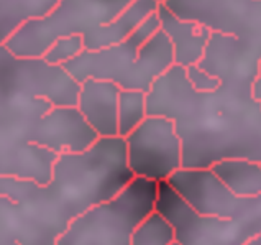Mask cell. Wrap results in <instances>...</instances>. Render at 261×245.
<instances>
[{
  "label": "cell",
  "mask_w": 261,
  "mask_h": 245,
  "mask_svg": "<svg viewBox=\"0 0 261 245\" xmlns=\"http://www.w3.org/2000/svg\"><path fill=\"white\" fill-rule=\"evenodd\" d=\"M261 50L212 32L199 66L220 84L196 91L186 68L173 64L146 92L148 115L174 120L182 142V168H211L223 158L261 163V104L253 94Z\"/></svg>",
  "instance_id": "1"
},
{
  "label": "cell",
  "mask_w": 261,
  "mask_h": 245,
  "mask_svg": "<svg viewBox=\"0 0 261 245\" xmlns=\"http://www.w3.org/2000/svg\"><path fill=\"white\" fill-rule=\"evenodd\" d=\"M123 137L59 155L46 184L0 176V226L20 245H56L71 222L133 180Z\"/></svg>",
  "instance_id": "2"
},
{
  "label": "cell",
  "mask_w": 261,
  "mask_h": 245,
  "mask_svg": "<svg viewBox=\"0 0 261 245\" xmlns=\"http://www.w3.org/2000/svg\"><path fill=\"white\" fill-rule=\"evenodd\" d=\"M99 135L76 106L28 94L0 95V176L46 184L59 155L92 146Z\"/></svg>",
  "instance_id": "3"
},
{
  "label": "cell",
  "mask_w": 261,
  "mask_h": 245,
  "mask_svg": "<svg viewBox=\"0 0 261 245\" xmlns=\"http://www.w3.org/2000/svg\"><path fill=\"white\" fill-rule=\"evenodd\" d=\"M156 12L123 41L102 50H84L64 64L66 71L77 83L89 78L107 79L120 89L148 92L174 64L173 44L161 30Z\"/></svg>",
  "instance_id": "4"
},
{
  "label": "cell",
  "mask_w": 261,
  "mask_h": 245,
  "mask_svg": "<svg viewBox=\"0 0 261 245\" xmlns=\"http://www.w3.org/2000/svg\"><path fill=\"white\" fill-rule=\"evenodd\" d=\"M158 183L133 178L115 198L74 219L56 245H130L135 229L154 211Z\"/></svg>",
  "instance_id": "5"
},
{
  "label": "cell",
  "mask_w": 261,
  "mask_h": 245,
  "mask_svg": "<svg viewBox=\"0 0 261 245\" xmlns=\"http://www.w3.org/2000/svg\"><path fill=\"white\" fill-rule=\"evenodd\" d=\"M133 2L135 0H58L46 17L28 21L5 46L17 56H43L58 36H86L107 25Z\"/></svg>",
  "instance_id": "6"
},
{
  "label": "cell",
  "mask_w": 261,
  "mask_h": 245,
  "mask_svg": "<svg viewBox=\"0 0 261 245\" xmlns=\"http://www.w3.org/2000/svg\"><path fill=\"white\" fill-rule=\"evenodd\" d=\"M154 211L168 219L182 245H243L261 232L256 226L197 212L168 181L158 183Z\"/></svg>",
  "instance_id": "7"
},
{
  "label": "cell",
  "mask_w": 261,
  "mask_h": 245,
  "mask_svg": "<svg viewBox=\"0 0 261 245\" xmlns=\"http://www.w3.org/2000/svg\"><path fill=\"white\" fill-rule=\"evenodd\" d=\"M79 89L64 66L51 64L43 56H17L0 44V95L28 94L53 106H76Z\"/></svg>",
  "instance_id": "8"
},
{
  "label": "cell",
  "mask_w": 261,
  "mask_h": 245,
  "mask_svg": "<svg viewBox=\"0 0 261 245\" xmlns=\"http://www.w3.org/2000/svg\"><path fill=\"white\" fill-rule=\"evenodd\" d=\"M125 145L126 163L137 178L161 183L182 168V142L168 117L148 115L125 137Z\"/></svg>",
  "instance_id": "9"
},
{
  "label": "cell",
  "mask_w": 261,
  "mask_h": 245,
  "mask_svg": "<svg viewBox=\"0 0 261 245\" xmlns=\"http://www.w3.org/2000/svg\"><path fill=\"white\" fill-rule=\"evenodd\" d=\"M168 183L200 214L261 229V194L255 198L237 196L211 168H181Z\"/></svg>",
  "instance_id": "10"
},
{
  "label": "cell",
  "mask_w": 261,
  "mask_h": 245,
  "mask_svg": "<svg viewBox=\"0 0 261 245\" xmlns=\"http://www.w3.org/2000/svg\"><path fill=\"white\" fill-rule=\"evenodd\" d=\"M163 5L179 18L261 50V0H165Z\"/></svg>",
  "instance_id": "11"
},
{
  "label": "cell",
  "mask_w": 261,
  "mask_h": 245,
  "mask_svg": "<svg viewBox=\"0 0 261 245\" xmlns=\"http://www.w3.org/2000/svg\"><path fill=\"white\" fill-rule=\"evenodd\" d=\"M76 107L99 137L118 135V95L122 89L107 79H84Z\"/></svg>",
  "instance_id": "12"
},
{
  "label": "cell",
  "mask_w": 261,
  "mask_h": 245,
  "mask_svg": "<svg viewBox=\"0 0 261 245\" xmlns=\"http://www.w3.org/2000/svg\"><path fill=\"white\" fill-rule=\"evenodd\" d=\"M156 13H158L161 30L173 44L174 64L182 68L199 64L211 40V30L197 21L179 18L163 4H160Z\"/></svg>",
  "instance_id": "13"
},
{
  "label": "cell",
  "mask_w": 261,
  "mask_h": 245,
  "mask_svg": "<svg viewBox=\"0 0 261 245\" xmlns=\"http://www.w3.org/2000/svg\"><path fill=\"white\" fill-rule=\"evenodd\" d=\"M158 7L160 2H156V0H135L107 25H102L94 30L92 33L83 36L86 50H102L123 41L150 15L158 10Z\"/></svg>",
  "instance_id": "14"
},
{
  "label": "cell",
  "mask_w": 261,
  "mask_h": 245,
  "mask_svg": "<svg viewBox=\"0 0 261 245\" xmlns=\"http://www.w3.org/2000/svg\"><path fill=\"white\" fill-rule=\"evenodd\" d=\"M211 169L225 186L242 198L261 194V163L250 158H223Z\"/></svg>",
  "instance_id": "15"
},
{
  "label": "cell",
  "mask_w": 261,
  "mask_h": 245,
  "mask_svg": "<svg viewBox=\"0 0 261 245\" xmlns=\"http://www.w3.org/2000/svg\"><path fill=\"white\" fill-rule=\"evenodd\" d=\"M58 0H0V44H5L28 21L43 18Z\"/></svg>",
  "instance_id": "16"
},
{
  "label": "cell",
  "mask_w": 261,
  "mask_h": 245,
  "mask_svg": "<svg viewBox=\"0 0 261 245\" xmlns=\"http://www.w3.org/2000/svg\"><path fill=\"white\" fill-rule=\"evenodd\" d=\"M148 117L146 92L122 89L118 95V137H126Z\"/></svg>",
  "instance_id": "17"
},
{
  "label": "cell",
  "mask_w": 261,
  "mask_h": 245,
  "mask_svg": "<svg viewBox=\"0 0 261 245\" xmlns=\"http://www.w3.org/2000/svg\"><path fill=\"white\" fill-rule=\"evenodd\" d=\"M174 240L173 226L158 211H153L135 229L130 245H171Z\"/></svg>",
  "instance_id": "18"
},
{
  "label": "cell",
  "mask_w": 261,
  "mask_h": 245,
  "mask_svg": "<svg viewBox=\"0 0 261 245\" xmlns=\"http://www.w3.org/2000/svg\"><path fill=\"white\" fill-rule=\"evenodd\" d=\"M84 46V38L83 35H63L49 44L48 50L44 51L43 58L48 63L56 64V66H64L74 58H77L83 51Z\"/></svg>",
  "instance_id": "19"
},
{
  "label": "cell",
  "mask_w": 261,
  "mask_h": 245,
  "mask_svg": "<svg viewBox=\"0 0 261 245\" xmlns=\"http://www.w3.org/2000/svg\"><path fill=\"white\" fill-rule=\"evenodd\" d=\"M186 76H188L191 86L200 92H211L214 89H217L220 84V81L217 78L212 76L211 72L204 71L199 64L186 68Z\"/></svg>",
  "instance_id": "20"
},
{
  "label": "cell",
  "mask_w": 261,
  "mask_h": 245,
  "mask_svg": "<svg viewBox=\"0 0 261 245\" xmlns=\"http://www.w3.org/2000/svg\"><path fill=\"white\" fill-rule=\"evenodd\" d=\"M253 94H255L256 101H259V104H261V61L258 66V76L255 79V84H253Z\"/></svg>",
  "instance_id": "21"
},
{
  "label": "cell",
  "mask_w": 261,
  "mask_h": 245,
  "mask_svg": "<svg viewBox=\"0 0 261 245\" xmlns=\"http://www.w3.org/2000/svg\"><path fill=\"white\" fill-rule=\"evenodd\" d=\"M243 245H261V232L255 237H251L250 240H247Z\"/></svg>",
  "instance_id": "22"
},
{
  "label": "cell",
  "mask_w": 261,
  "mask_h": 245,
  "mask_svg": "<svg viewBox=\"0 0 261 245\" xmlns=\"http://www.w3.org/2000/svg\"><path fill=\"white\" fill-rule=\"evenodd\" d=\"M171 245H182V243H179L177 240H174V242H173V243H171Z\"/></svg>",
  "instance_id": "23"
},
{
  "label": "cell",
  "mask_w": 261,
  "mask_h": 245,
  "mask_svg": "<svg viewBox=\"0 0 261 245\" xmlns=\"http://www.w3.org/2000/svg\"><path fill=\"white\" fill-rule=\"evenodd\" d=\"M156 2H160V4H163V2H165V0H156Z\"/></svg>",
  "instance_id": "24"
}]
</instances>
